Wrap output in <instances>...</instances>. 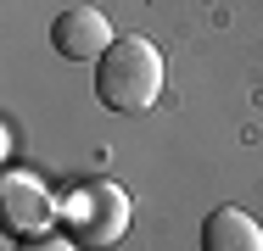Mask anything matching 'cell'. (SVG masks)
<instances>
[{
	"label": "cell",
	"mask_w": 263,
	"mask_h": 251,
	"mask_svg": "<svg viewBox=\"0 0 263 251\" xmlns=\"http://www.w3.org/2000/svg\"><path fill=\"white\" fill-rule=\"evenodd\" d=\"M168 84V61L146 34H123L96 61V100L106 112H146Z\"/></svg>",
	"instance_id": "1"
},
{
	"label": "cell",
	"mask_w": 263,
	"mask_h": 251,
	"mask_svg": "<svg viewBox=\"0 0 263 251\" xmlns=\"http://www.w3.org/2000/svg\"><path fill=\"white\" fill-rule=\"evenodd\" d=\"M62 229L79 240V251H106L129 229V196L112 179H84L62 201Z\"/></svg>",
	"instance_id": "2"
},
{
	"label": "cell",
	"mask_w": 263,
	"mask_h": 251,
	"mask_svg": "<svg viewBox=\"0 0 263 251\" xmlns=\"http://www.w3.org/2000/svg\"><path fill=\"white\" fill-rule=\"evenodd\" d=\"M56 212H62V201L34 173H23V168H6L0 173V218H6V235L34 240V235H45L56 223Z\"/></svg>",
	"instance_id": "3"
},
{
	"label": "cell",
	"mask_w": 263,
	"mask_h": 251,
	"mask_svg": "<svg viewBox=\"0 0 263 251\" xmlns=\"http://www.w3.org/2000/svg\"><path fill=\"white\" fill-rule=\"evenodd\" d=\"M112 39L118 34H112V23L96 6H67V11H56V23H51V45H56L62 61H101V50Z\"/></svg>",
	"instance_id": "4"
},
{
	"label": "cell",
	"mask_w": 263,
	"mask_h": 251,
	"mask_svg": "<svg viewBox=\"0 0 263 251\" xmlns=\"http://www.w3.org/2000/svg\"><path fill=\"white\" fill-rule=\"evenodd\" d=\"M202 251H263V223L241 206H213L202 218Z\"/></svg>",
	"instance_id": "5"
},
{
	"label": "cell",
	"mask_w": 263,
	"mask_h": 251,
	"mask_svg": "<svg viewBox=\"0 0 263 251\" xmlns=\"http://www.w3.org/2000/svg\"><path fill=\"white\" fill-rule=\"evenodd\" d=\"M73 246H79L73 235H51V229H45V235H34V240H23L17 251H73Z\"/></svg>",
	"instance_id": "6"
}]
</instances>
